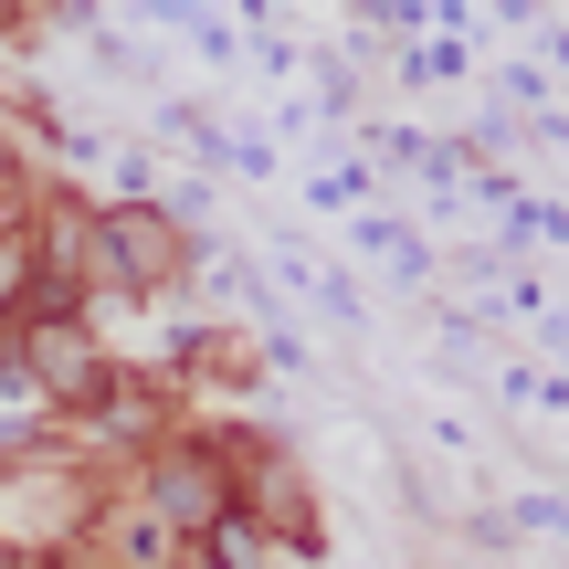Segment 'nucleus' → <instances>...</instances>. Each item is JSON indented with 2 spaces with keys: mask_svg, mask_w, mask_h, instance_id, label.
Returning <instances> with one entry per match:
<instances>
[{
  "mask_svg": "<svg viewBox=\"0 0 569 569\" xmlns=\"http://www.w3.org/2000/svg\"><path fill=\"white\" fill-rule=\"evenodd\" d=\"M159 507L190 517V528H211V517H222V507H211V475H201V465H169V475H159Z\"/></svg>",
  "mask_w": 569,
  "mask_h": 569,
  "instance_id": "nucleus-1",
  "label": "nucleus"
}]
</instances>
